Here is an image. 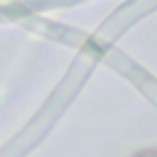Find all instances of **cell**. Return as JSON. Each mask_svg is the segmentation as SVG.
I'll use <instances>...</instances> for the list:
<instances>
[{
    "label": "cell",
    "instance_id": "1",
    "mask_svg": "<svg viewBox=\"0 0 157 157\" xmlns=\"http://www.w3.org/2000/svg\"><path fill=\"white\" fill-rule=\"evenodd\" d=\"M132 157H157V150H140V152H135Z\"/></svg>",
    "mask_w": 157,
    "mask_h": 157
}]
</instances>
